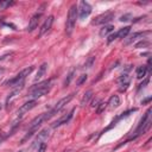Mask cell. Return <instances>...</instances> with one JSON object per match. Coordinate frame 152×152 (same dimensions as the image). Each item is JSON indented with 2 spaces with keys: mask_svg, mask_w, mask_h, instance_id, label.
Masks as SVG:
<instances>
[{
  "mask_svg": "<svg viewBox=\"0 0 152 152\" xmlns=\"http://www.w3.org/2000/svg\"><path fill=\"white\" fill-rule=\"evenodd\" d=\"M113 30H114V26H113V25H104V26H102V28L100 30L99 34H100V37H104V36H107L108 33H110Z\"/></svg>",
  "mask_w": 152,
  "mask_h": 152,
  "instance_id": "cell-18",
  "label": "cell"
},
{
  "mask_svg": "<svg viewBox=\"0 0 152 152\" xmlns=\"http://www.w3.org/2000/svg\"><path fill=\"white\" fill-rule=\"evenodd\" d=\"M74 74H75V69H71L70 72H69L68 76H66L65 81H64V87H68V86L70 84V82H71V80H72V77H74Z\"/></svg>",
  "mask_w": 152,
  "mask_h": 152,
  "instance_id": "cell-22",
  "label": "cell"
},
{
  "mask_svg": "<svg viewBox=\"0 0 152 152\" xmlns=\"http://www.w3.org/2000/svg\"><path fill=\"white\" fill-rule=\"evenodd\" d=\"M94 61H95V57H90L87 62H86V64H84V66L86 68H90L91 65H93V63H94Z\"/></svg>",
  "mask_w": 152,
  "mask_h": 152,
  "instance_id": "cell-28",
  "label": "cell"
},
{
  "mask_svg": "<svg viewBox=\"0 0 152 152\" xmlns=\"http://www.w3.org/2000/svg\"><path fill=\"white\" fill-rule=\"evenodd\" d=\"M1 108H2V104L0 103V112H1Z\"/></svg>",
  "mask_w": 152,
  "mask_h": 152,
  "instance_id": "cell-39",
  "label": "cell"
},
{
  "mask_svg": "<svg viewBox=\"0 0 152 152\" xmlns=\"http://www.w3.org/2000/svg\"><path fill=\"white\" fill-rule=\"evenodd\" d=\"M44 121H46V113L39 114L38 116H36V118L30 122L28 132H36V131L38 129V127H39Z\"/></svg>",
  "mask_w": 152,
  "mask_h": 152,
  "instance_id": "cell-8",
  "label": "cell"
},
{
  "mask_svg": "<svg viewBox=\"0 0 152 152\" xmlns=\"http://www.w3.org/2000/svg\"><path fill=\"white\" fill-rule=\"evenodd\" d=\"M18 152H23V151H18Z\"/></svg>",
  "mask_w": 152,
  "mask_h": 152,
  "instance_id": "cell-40",
  "label": "cell"
},
{
  "mask_svg": "<svg viewBox=\"0 0 152 152\" xmlns=\"http://www.w3.org/2000/svg\"><path fill=\"white\" fill-rule=\"evenodd\" d=\"M46 69H48V64L46 63H43L39 68H38V71H37V74H36V77H34V82H37V81H39L44 75H45V72H46Z\"/></svg>",
  "mask_w": 152,
  "mask_h": 152,
  "instance_id": "cell-17",
  "label": "cell"
},
{
  "mask_svg": "<svg viewBox=\"0 0 152 152\" xmlns=\"http://www.w3.org/2000/svg\"><path fill=\"white\" fill-rule=\"evenodd\" d=\"M49 137H50V129H49V128H44V129H42V131L38 133V137L36 138L33 146H39L42 142H45V141L48 140Z\"/></svg>",
  "mask_w": 152,
  "mask_h": 152,
  "instance_id": "cell-11",
  "label": "cell"
},
{
  "mask_svg": "<svg viewBox=\"0 0 152 152\" xmlns=\"http://www.w3.org/2000/svg\"><path fill=\"white\" fill-rule=\"evenodd\" d=\"M91 97H93V90H88V91L83 95V97H82V100H81V106H86V104H88Z\"/></svg>",
  "mask_w": 152,
  "mask_h": 152,
  "instance_id": "cell-21",
  "label": "cell"
},
{
  "mask_svg": "<svg viewBox=\"0 0 152 152\" xmlns=\"http://www.w3.org/2000/svg\"><path fill=\"white\" fill-rule=\"evenodd\" d=\"M118 38V36H116V32L115 33H112V34H109L108 36V38H107V43H112L113 40H115Z\"/></svg>",
  "mask_w": 152,
  "mask_h": 152,
  "instance_id": "cell-27",
  "label": "cell"
},
{
  "mask_svg": "<svg viewBox=\"0 0 152 152\" xmlns=\"http://www.w3.org/2000/svg\"><path fill=\"white\" fill-rule=\"evenodd\" d=\"M107 104H108V107H109L110 109H114V108L119 107V106H120V97H119L118 95H112V96L109 97Z\"/></svg>",
  "mask_w": 152,
  "mask_h": 152,
  "instance_id": "cell-16",
  "label": "cell"
},
{
  "mask_svg": "<svg viewBox=\"0 0 152 152\" xmlns=\"http://www.w3.org/2000/svg\"><path fill=\"white\" fill-rule=\"evenodd\" d=\"M52 23H53V15H49V17L45 19L44 24L42 25V27H40V30H39V34H38V37L44 36V34H45V33L51 28Z\"/></svg>",
  "mask_w": 152,
  "mask_h": 152,
  "instance_id": "cell-12",
  "label": "cell"
},
{
  "mask_svg": "<svg viewBox=\"0 0 152 152\" xmlns=\"http://www.w3.org/2000/svg\"><path fill=\"white\" fill-rule=\"evenodd\" d=\"M147 33H150V31H146V32H134L133 34H131L126 40H125V45H129V44H132L134 40H137L139 37H144L145 34H147Z\"/></svg>",
  "mask_w": 152,
  "mask_h": 152,
  "instance_id": "cell-15",
  "label": "cell"
},
{
  "mask_svg": "<svg viewBox=\"0 0 152 152\" xmlns=\"http://www.w3.org/2000/svg\"><path fill=\"white\" fill-rule=\"evenodd\" d=\"M46 148H48V145H46V142H42V144L38 146V148H37V152H45V151H46Z\"/></svg>",
  "mask_w": 152,
  "mask_h": 152,
  "instance_id": "cell-26",
  "label": "cell"
},
{
  "mask_svg": "<svg viewBox=\"0 0 152 152\" xmlns=\"http://www.w3.org/2000/svg\"><path fill=\"white\" fill-rule=\"evenodd\" d=\"M1 19H2V18H0V20H1Z\"/></svg>",
  "mask_w": 152,
  "mask_h": 152,
  "instance_id": "cell-41",
  "label": "cell"
},
{
  "mask_svg": "<svg viewBox=\"0 0 152 152\" xmlns=\"http://www.w3.org/2000/svg\"><path fill=\"white\" fill-rule=\"evenodd\" d=\"M147 71H148V66H146V65L139 66V68L137 69V77H138V78H144V77L146 76Z\"/></svg>",
  "mask_w": 152,
  "mask_h": 152,
  "instance_id": "cell-19",
  "label": "cell"
},
{
  "mask_svg": "<svg viewBox=\"0 0 152 152\" xmlns=\"http://www.w3.org/2000/svg\"><path fill=\"white\" fill-rule=\"evenodd\" d=\"M76 19H77V6L71 5V7L69 8V12H68V18H66V23H65V32L68 36H70L72 33L75 25H76Z\"/></svg>",
  "mask_w": 152,
  "mask_h": 152,
  "instance_id": "cell-3",
  "label": "cell"
},
{
  "mask_svg": "<svg viewBox=\"0 0 152 152\" xmlns=\"http://www.w3.org/2000/svg\"><path fill=\"white\" fill-rule=\"evenodd\" d=\"M120 86H121V87L119 88V90H120V91H125V90L128 88V86H129V82H127V83H121Z\"/></svg>",
  "mask_w": 152,
  "mask_h": 152,
  "instance_id": "cell-30",
  "label": "cell"
},
{
  "mask_svg": "<svg viewBox=\"0 0 152 152\" xmlns=\"http://www.w3.org/2000/svg\"><path fill=\"white\" fill-rule=\"evenodd\" d=\"M151 112H152V109L148 108L146 110V113L144 114V116L140 119V122H139V125H138V127L135 129V135L133 138H137L138 135L144 134L151 127V122H152V120H151Z\"/></svg>",
  "mask_w": 152,
  "mask_h": 152,
  "instance_id": "cell-2",
  "label": "cell"
},
{
  "mask_svg": "<svg viewBox=\"0 0 152 152\" xmlns=\"http://www.w3.org/2000/svg\"><path fill=\"white\" fill-rule=\"evenodd\" d=\"M32 70H33V66H28V68L21 70L15 77L8 80L5 84H6V86H11V87H13V86H17V87H18V86H20V84H24V81H25L26 76H28V75L32 72Z\"/></svg>",
  "mask_w": 152,
  "mask_h": 152,
  "instance_id": "cell-5",
  "label": "cell"
},
{
  "mask_svg": "<svg viewBox=\"0 0 152 152\" xmlns=\"http://www.w3.org/2000/svg\"><path fill=\"white\" fill-rule=\"evenodd\" d=\"M63 152H72V150H64Z\"/></svg>",
  "mask_w": 152,
  "mask_h": 152,
  "instance_id": "cell-37",
  "label": "cell"
},
{
  "mask_svg": "<svg viewBox=\"0 0 152 152\" xmlns=\"http://www.w3.org/2000/svg\"><path fill=\"white\" fill-rule=\"evenodd\" d=\"M74 112H75V109H71L68 114H65V115H63L62 118H59L58 120H56V121L52 124V127L56 128V127H59V126H62V125L68 124V122L71 120V118L74 116Z\"/></svg>",
  "mask_w": 152,
  "mask_h": 152,
  "instance_id": "cell-10",
  "label": "cell"
},
{
  "mask_svg": "<svg viewBox=\"0 0 152 152\" xmlns=\"http://www.w3.org/2000/svg\"><path fill=\"white\" fill-rule=\"evenodd\" d=\"M36 104H37V101H36V100H30V101L25 102L24 104H21L20 108H19L18 112H17V118H18V119L23 118V116L25 115V113H27L28 110H31L32 108H34Z\"/></svg>",
  "mask_w": 152,
  "mask_h": 152,
  "instance_id": "cell-7",
  "label": "cell"
},
{
  "mask_svg": "<svg viewBox=\"0 0 152 152\" xmlns=\"http://www.w3.org/2000/svg\"><path fill=\"white\" fill-rule=\"evenodd\" d=\"M23 88H24V84H20V86H18V87L12 91V93H10V95L6 97V107H7V108H8V106L11 104V102H12V101H13V100L19 95V93L21 91V89H23Z\"/></svg>",
  "mask_w": 152,
  "mask_h": 152,
  "instance_id": "cell-14",
  "label": "cell"
},
{
  "mask_svg": "<svg viewBox=\"0 0 152 152\" xmlns=\"http://www.w3.org/2000/svg\"><path fill=\"white\" fill-rule=\"evenodd\" d=\"M129 18H132L131 14H125V15H122V17L120 18V20H121V21H127V20H129Z\"/></svg>",
  "mask_w": 152,
  "mask_h": 152,
  "instance_id": "cell-31",
  "label": "cell"
},
{
  "mask_svg": "<svg viewBox=\"0 0 152 152\" xmlns=\"http://www.w3.org/2000/svg\"><path fill=\"white\" fill-rule=\"evenodd\" d=\"M106 104H107V103H104V102H100V103L97 104V110H96V112H97L99 114H101V113L104 110V108H106Z\"/></svg>",
  "mask_w": 152,
  "mask_h": 152,
  "instance_id": "cell-25",
  "label": "cell"
},
{
  "mask_svg": "<svg viewBox=\"0 0 152 152\" xmlns=\"http://www.w3.org/2000/svg\"><path fill=\"white\" fill-rule=\"evenodd\" d=\"M150 101H151V97H147V99L142 100V101H141V103H142V104H145V103H148Z\"/></svg>",
  "mask_w": 152,
  "mask_h": 152,
  "instance_id": "cell-34",
  "label": "cell"
},
{
  "mask_svg": "<svg viewBox=\"0 0 152 152\" xmlns=\"http://www.w3.org/2000/svg\"><path fill=\"white\" fill-rule=\"evenodd\" d=\"M51 88V80H48V81H44L39 84H36L34 87H32L30 89V93H28V97H31L32 100H36L37 97H40L43 95H45Z\"/></svg>",
  "mask_w": 152,
  "mask_h": 152,
  "instance_id": "cell-1",
  "label": "cell"
},
{
  "mask_svg": "<svg viewBox=\"0 0 152 152\" xmlns=\"http://www.w3.org/2000/svg\"><path fill=\"white\" fill-rule=\"evenodd\" d=\"M150 43L147 42V40H141V42H139V43H137L135 44V49H140V48H144V46H147Z\"/></svg>",
  "mask_w": 152,
  "mask_h": 152,
  "instance_id": "cell-24",
  "label": "cell"
},
{
  "mask_svg": "<svg viewBox=\"0 0 152 152\" xmlns=\"http://www.w3.org/2000/svg\"><path fill=\"white\" fill-rule=\"evenodd\" d=\"M147 83H148V78H146V80L144 81V83L139 84V88H138V89H141V88H142V87H145V84H147Z\"/></svg>",
  "mask_w": 152,
  "mask_h": 152,
  "instance_id": "cell-33",
  "label": "cell"
},
{
  "mask_svg": "<svg viewBox=\"0 0 152 152\" xmlns=\"http://www.w3.org/2000/svg\"><path fill=\"white\" fill-rule=\"evenodd\" d=\"M2 71H4V69H2V68H1V69H0V74H1V72H2Z\"/></svg>",
  "mask_w": 152,
  "mask_h": 152,
  "instance_id": "cell-38",
  "label": "cell"
},
{
  "mask_svg": "<svg viewBox=\"0 0 152 152\" xmlns=\"http://www.w3.org/2000/svg\"><path fill=\"white\" fill-rule=\"evenodd\" d=\"M112 19H114V13H113V12H106V13H103V14L96 17V18L91 21V24H93V25H103V24L110 21Z\"/></svg>",
  "mask_w": 152,
  "mask_h": 152,
  "instance_id": "cell-9",
  "label": "cell"
},
{
  "mask_svg": "<svg viewBox=\"0 0 152 152\" xmlns=\"http://www.w3.org/2000/svg\"><path fill=\"white\" fill-rule=\"evenodd\" d=\"M10 56V53H6V55H4V56H0V61H2V59H5L6 57H8Z\"/></svg>",
  "mask_w": 152,
  "mask_h": 152,
  "instance_id": "cell-36",
  "label": "cell"
},
{
  "mask_svg": "<svg viewBox=\"0 0 152 152\" xmlns=\"http://www.w3.org/2000/svg\"><path fill=\"white\" fill-rule=\"evenodd\" d=\"M40 17H42V12H37L36 14H33L30 19V23H28V26H27V31L28 32H32L37 26H38V23L40 20Z\"/></svg>",
  "mask_w": 152,
  "mask_h": 152,
  "instance_id": "cell-13",
  "label": "cell"
},
{
  "mask_svg": "<svg viewBox=\"0 0 152 152\" xmlns=\"http://www.w3.org/2000/svg\"><path fill=\"white\" fill-rule=\"evenodd\" d=\"M91 13V6L87 2V1H81L80 2V7L77 8V15L80 17V19H86L87 17H89V14Z\"/></svg>",
  "mask_w": 152,
  "mask_h": 152,
  "instance_id": "cell-6",
  "label": "cell"
},
{
  "mask_svg": "<svg viewBox=\"0 0 152 152\" xmlns=\"http://www.w3.org/2000/svg\"><path fill=\"white\" fill-rule=\"evenodd\" d=\"M74 95H75V94H69V95L64 96L63 99H61V100L55 104V107H53L50 112L46 113V120H49L50 118H52L53 115H56L58 112H61V110H62V109H63V108H64V107H65V106L74 99Z\"/></svg>",
  "mask_w": 152,
  "mask_h": 152,
  "instance_id": "cell-4",
  "label": "cell"
},
{
  "mask_svg": "<svg viewBox=\"0 0 152 152\" xmlns=\"http://www.w3.org/2000/svg\"><path fill=\"white\" fill-rule=\"evenodd\" d=\"M101 101L99 100V99H96V100H94L93 102H91V107H97V103H100Z\"/></svg>",
  "mask_w": 152,
  "mask_h": 152,
  "instance_id": "cell-32",
  "label": "cell"
},
{
  "mask_svg": "<svg viewBox=\"0 0 152 152\" xmlns=\"http://www.w3.org/2000/svg\"><path fill=\"white\" fill-rule=\"evenodd\" d=\"M11 5H13V2H1V6H11Z\"/></svg>",
  "mask_w": 152,
  "mask_h": 152,
  "instance_id": "cell-35",
  "label": "cell"
},
{
  "mask_svg": "<svg viewBox=\"0 0 152 152\" xmlns=\"http://www.w3.org/2000/svg\"><path fill=\"white\" fill-rule=\"evenodd\" d=\"M86 80H87V75H81V77L77 80L76 84H77V86H81L83 82H86Z\"/></svg>",
  "mask_w": 152,
  "mask_h": 152,
  "instance_id": "cell-29",
  "label": "cell"
},
{
  "mask_svg": "<svg viewBox=\"0 0 152 152\" xmlns=\"http://www.w3.org/2000/svg\"><path fill=\"white\" fill-rule=\"evenodd\" d=\"M118 82L121 84V83H127V82H129V76L127 75V74H122L119 78H118Z\"/></svg>",
  "mask_w": 152,
  "mask_h": 152,
  "instance_id": "cell-23",
  "label": "cell"
},
{
  "mask_svg": "<svg viewBox=\"0 0 152 152\" xmlns=\"http://www.w3.org/2000/svg\"><path fill=\"white\" fill-rule=\"evenodd\" d=\"M129 31H131V26L122 27V28H120V30L116 32V36H118V38H126L127 34L129 33Z\"/></svg>",
  "mask_w": 152,
  "mask_h": 152,
  "instance_id": "cell-20",
  "label": "cell"
}]
</instances>
